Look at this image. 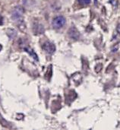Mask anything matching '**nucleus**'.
<instances>
[{
	"instance_id": "6",
	"label": "nucleus",
	"mask_w": 120,
	"mask_h": 130,
	"mask_svg": "<svg viewBox=\"0 0 120 130\" xmlns=\"http://www.w3.org/2000/svg\"><path fill=\"white\" fill-rule=\"evenodd\" d=\"M1 50H2V46L0 45V51H1Z\"/></svg>"
},
{
	"instance_id": "3",
	"label": "nucleus",
	"mask_w": 120,
	"mask_h": 130,
	"mask_svg": "<svg viewBox=\"0 0 120 130\" xmlns=\"http://www.w3.org/2000/svg\"><path fill=\"white\" fill-rule=\"evenodd\" d=\"M81 5H88L91 2V0H78Z\"/></svg>"
},
{
	"instance_id": "4",
	"label": "nucleus",
	"mask_w": 120,
	"mask_h": 130,
	"mask_svg": "<svg viewBox=\"0 0 120 130\" xmlns=\"http://www.w3.org/2000/svg\"><path fill=\"white\" fill-rule=\"evenodd\" d=\"M2 23H3V18H2V15L0 14V25H2Z\"/></svg>"
},
{
	"instance_id": "1",
	"label": "nucleus",
	"mask_w": 120,
	"mask_h": 130,
	"mask_svg": "<svg viewBox=\"0 0 120 130\" xmlns=\"http://www.w3.org/2000/svg\"><path fill=\"white\" fill-rule=\"evenodd\" d=\"M65 24V18L62 16H58L54 18L53 21V25L55 28H61Z\"/></svg>"
},
{
	"instance_id": "2",
	"label": "nucleus",
	"mask_w": 120,
	"mask_h": 130,
	"mask_svg": "<svg viewBox=\"0 0 120 130\" xmlns=\"http://www.w3.org/2000/svg\"><path fill=\"white\" fill-rule=\"evenodd\" d=\"M43 50H44L46 53H49V54L53 53L54 51L56 50L55 46L53 45V43H50V42H46V43L43 45Z\"/></svg>"
},
{
	"instance_id": "5",
	"label": "nucleus",
	"mask_w": 120,
	"mask_h": 130,
	"mask_svg": "<svg viewBox=\"0 0 120 130\" xmlns=\"http://www.w3.org/2000/svg\"><path fill=\"white\" fill-rule=\"evenodd\" d=\"M117 30H118V31H119V33L120 34V24L118 25V27H117Z\"/></svg>"
}]
</instances>
